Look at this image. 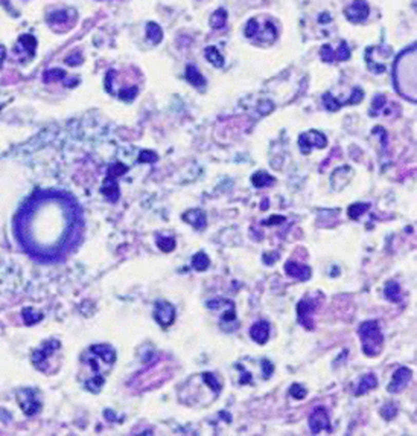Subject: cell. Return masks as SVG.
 Returning <instances> with one entry per match:
<instances>
[{"instance_id":"1","label":"cell","mask_w":417,"mask_h":436,"mask_svg":"<svg viewBox=\"0 0 417 436\" xmlns=\"http://www.w3.org/2000/svg\"><path fill=\"white\" fill-rule=\"evenodd\" d=\"M78 208L64 192L34 195L17 217V237L31 257L53 261L72 244Z\"/></svg>"},{"instance_id":"2","label":"cell","mask_w":417,"mask_h":436,"mask_svg":"<svg viewBox=\"0 0 417 436\" xmlns=\"http://www.w3.org/2000/svg\"><path fill=\"white\" fill-rule=\"evenodd\" d=\"M416 44L404 49L393 64V84L396 92L411 101L416 102Z\"/></svg>"},{"instance_id":"3","label":"cell","mask_w":417,"mask_h":436,"mask_svg":"<svg viewBox=\"0 0 417 436\" xmlns=\"http://www.w3.org/2000/svg\"><path fill=\"white\" fill-rule=\"evenodd\" d=\"M358 334L361 339V348L367 357H376L384 348V336L379 328L377 320L363 322L358 328Z\"/></svg>"},{"instance_id":"4","label":"cell","mask_w":417,"mask_h":436,"mask_svg":"<svg viewBox=\"0 0 417 436\" xmlns=\"http://www.w3.org/2000/svg\"><path fill=\"white\" fill-rule=\"evenodd\" d=\"M244 35L254 42H262V43L271 44L277 40V29L271 22H263L260 26L259 19H250L245 25Z\"/></svg>"},{"instance_id":"5","label":"cell","mask_w":417,"mask_h":436,"mask_svg":"<svg viewBox=\"0 0 417 436\" xmlns=\"http://www.w3.org/2000/svg\"><path fill=\"white\" fill-rule=\"evenodd\" d=\"M391 55V49L385 47V46H370L366 49L364 53V60L367 63V67L373 72V74H384L387 69L385 60H388Z\"/></svg>"},{"instance_id":"6","label":"cell","mask_w":417,"mask_h":436,"mask_svg":"<svg viewBox=\"0 0 417 436\" xmlns=\"http://www.w3.org/2000/svg\"><path fill=\"white\" fill-rule=\"evenodd\" d=\"M15 396L18 401V406L26 415L32 416L42 410V398H40L39 391L31 389V388H23L15 392Z\"/></svg>"},{"instance_id":"7","label":"cell","mask_w":417,"mask_h":436,"mask_svg":"<svg viewBox=\"0 0 417 436\" xmlns=\"http://www.w3.org/2000/svg\"><path fill=\"white\" fill-rule=\"evenodd\" d=\"M317 308H318V299L311 298V296L300 299V302L297 305V320L308 331H312L315 328V322H314L312 316H314Z\"/></svg>"},{"instance_id":"8","label":"cell","mask_w":417,"mask_h":436,"mask_svg":"<svg viewBox=\"0 0 417 436\" xmlns=\"http://www.w3.org/2000/svg\"><path fill=\"white\" fill-rule=\"evenodd\" d=\"M326 145H328V137H326L323 133H320V131L311 130L298 136V148H300V151H301L303 154H306V156L311 153V150H312L314 147L318 148V150H321V148H325Z\"/></svg>"},{"instance_id":"9","label":"cell","mask_w":417,"mask_h":436,"mask_svg":"<svg viewBox=\"0 0 417 436\" xmlns=\"http://www.w3.org/2000/svg\"><path fill=\"white\" fill-rule=\"evenodd\" d=\"M309 429L312 433H320L321 430L331 432L329 412L325 406H317L309 415Z\"/></svg>"},{"instance_id":"10","label":"cell","mask_w":417,"mask_h":436,"mask_svg":"<svg viewBox=\"0 0 417 436\" xmlns=\"http://www.w3.org/2000/svg\"><path fill=\"white\" fill-rule=\"evenodd\" d=\"M60 342L58 340H47L42 345V348H39L32 354V363L35 365V368H39L40 371L46 372V366L49 363V358L52 357V354L60 349Z\"/></svg>"},{"instance_id":"11","label":"cell","mask_w":417,"mask_h":436,"mask_svg":"<svg viewBox=\"0 0 417 436\" xmlns=\"http://www.w3.org/2000/svg\"><path fill=\"white\" fill-rule=\"evenodd\" d=\"M35 47H37V40L34 35H22L14 47V53L18 58V61H28L35 55Z\"/></svg>"},{"instance_id":"12","label":"cell","mask_w":417,"mask_h":436,"mask_svg":"<svg viewBox=\"0 0 417 436\" xmlns=\"http://www.w3.org/2000/svg\"><path fill=\"white\" fill-rule=\"evenodd\" d=\"M154 319L162 328H169L175 320V308L167 301H157L154 305Z\"/></svg>"},{"instance_id":"13","label":"cell","mask_w":417,"mask_h":436,"mask_svg":"<svg viewBox=\"0 0 417 436\" xmlns=\"http://www.w3.org/2000/svg\"><path fill=\"white\" fill-rule=\"evenodd\" d=\"M369 14H370V8L367 2H353L344 8V15L352 23H361L367 20Z\"/></svg>"},{"instance_id":"14","label":"cell","mask_w":417,"mask_h":436,"mask_svg":"<svg viewBox=\"0 0 417 436\" xmlns=\"http://www.w3.org/2000/svg\"><path fill=\"white\" fill-rule=\"evenodd\" d=\"M411 378H413V371L405 368V366H402V368L394 371V374L391 377V383L387 386V391L390 393L401 392V391H404L408 386Z\"/></svg>"},{"instance_id":"15","label":"cell","mask_w":417,"mask_h":436,"mask_svg":"<svg viewBox=\"0 0 417 436\" xmlns=\"http://www.w3.org/2000/svg\"><path fill=\"white\" fill-rule=\"evenodd\" d=\"M285 273L288 276L294 278V279H297V281H309L311 276H312L311 267L295 261H287V264H285Z\"/></svg>"},{"instance_id":"16","label":"cell","mask_w":417,"mask_h":436,"mask_svg":"<svg viewBox=\"0 0 417 436\" xmlns=\"http://www.w3.org/2000/svg\"><path fill=\"white\" fill-rule=\"evenodd\" d=\"M181 220H183L184 223L191 224V226H192L194 229H197V230H203V229L206 227V224H207L206 212H204L203 209H198V208L186 211V212L181 215Z\"/></svg>"},{"instance_id":"17","label":"cell","mask_w":417,"mask_h":436,"mask_svg":"<svg viewBox=\"0 0 417 436\" xmlns=\"http://www.w3.org/2000/svg\"><path fill=\"white\" fill-rule=\"evenodd\" d=\"M250 337L259 345H265L270 339V323L267 320H259L250 328Z\"/></svg>"},{"instance_id":"18","label":"cell","mask_w":417,"mask_h":436,"mask_svg":"<svg viewBox=\"0 0 417 436\" xmlns=\"http://www.w3.org/2000/svg\"><path fill=\"white\" fill-rule=\"evenodd\" d=\"M72 17L77 19V14L72 12V9H61V11H53L49 14L47 20H49V25L55 29L56 25H64V23H69V26L72 28L73 25L70 23L72 22Z\"/></svg>"},{"instance_id":"19","label":"cell","mask_w":417,"mask_h":436,"mask_svg":"<svg viewBox=\"0 0 417 436\" xmlns=\"http://www.w3.org/2000/svg\"><path fill=\"white\" fill-rule=\"evenodd\" d=\"M101 192L104 194V197L111 202V203H116L119 200V195H121V189H119V185L116 181V178L113 177H108L104 180V185L101 188Z\"/></svg>"},{"instance_id":"20","label":"cell","mask_w":417,"mask_h":436,"mask_svg":"<svg viewBox=\"0 0 417 436\" xmlns=\"http://www.w3.org/2000/svg\"><path fill=\"white\" fill-rule=\"evenodd\" d=\"M186 80L194 86V87H204L206 86V78L203 77V74L198 70L197 66L194 64H187L186 66V74H184Z\"/></svg>"},{"instance_id":"21","label":"cell","mask_w":417,"mask_h":436,"mask_svg":"<svg viewBox=\"0 0 417 436\" xmlns=\"http://www.w3.org/2000/svg\"><path fill=\"white\" fill-rule=\"evenodd\" d=\"M376 386H377V378H376L375 374H367V375L361 377V380L358 382L356 389H355V392L353 393H355L356 396H361V395L367 393L369 391L375 389Z\"/></svg>"},{"instance_id":"22","label":"cell","mask_w":417,"mask_h":436,"mask_svg":"<svg viewBox=\"0 0 417 436\" xmlns=\"http://www.w3.org/2000/svg\"><path fill=\"white\" fill-rule=\"evenodd\" d=\"M204 55H206V58H207V61L213 66V67H216V69H221V67H224V57L221 55V52L215 47V46H207L206 49H204Z\"/></svg>"},{"instance_id":"23","label":"cell","mask_w":417,"mask_h":436,"mask_svg":"<svg viewBox=\"0 0 417 436\" xmlns=\"http://www.w3.org/2000/svg\"><path fill=\"white\" fill-rule=\"evenodd\" d=\"M251 183L254 188H265V186H273L276 183V178L267 171H257L256 174L251 175Z\"/></svg>"},{"instance_id":"24","label":"cell","mask_w":417,"mask_h":436,"mask_svg":"<svg viewBox=\"0 0 417 436\" xmlns=\"http://www.w3.org/2000/svg\"><path fill=\"white\" fill-rule=\"evenodd\" d=\"M146 39L153 44H159L163 40V31L156 22L146 23Z\"/></svg>"},{"instance_id":"25","label":"cell","mask_w":417,"mask_h":436,"mask_svg":"<svg viewBox=\"0 0 417 436\" xmlns=\"http://www.w3.org/2000/svg\"><path fill=\"white\" fill-rule=\"evenodd\" d=\"M227 17H229V14H227V11L224 8L216 9L210 15V26L213 29H222L225 26V23H227Z\"/></svg>"},{"instance_id":"26","label":"cell","mask_w":417,"mask_h":436,"mask_svg":"<svg viewBox=\"0 0 417 436\" xmlns=\"http://www.w3.org/2000/svg\"><path fill=\"white\" fill-rule=\"evenodd\" d=\"M385 298L391 302H399L401 301V287L396 281H390L385 285V292H384Z\"/></svg>"},{"instance_id":"27","label":"cell","mask_w":417,"mask_h":436,"mask_svg":"<svg viewBox=\"0 0 417 436\" xmlns=\"http://www.w3.org/2000/svg\"><path fill=\"white\" fill-rule=\"evenodd\" d=\"M156 244L157 247L165 252V253H169L175 249V240L172 237H163V235H157L156 237Z\"/></svg>"},{"instance_id":"28","label":"cell","mask_w":417,"mask_h":436,"mask_svg":"<svg viewBox=\"0 0 417 436\" xmlns=\"http://www.w3.org/2000/svg\"><path fill=\"white\" fill-rule=\"evenodd\" d=\"M208 265H210V260H208V257L204 252H198V253L194 255V258H192V267H194L195 270L204 271V270H207Z\"/></svg>"},{"instance_id":"29","label":"cell","mask_w":417,"mask_h":436,"mask_svg":"<svg viewBox=\"0 0 417 436\" xmlns=\"http://www.w3.org/2000/svg\"><path fill=\"white\" fill-rule=\"evenodd\" d=\"M369 208H370L369 203H353V205L349 206L347 215H349V218H352V220H358L364 212L369 211Z\"/></svg>"},{"instance_id":"30","label":"cell","mask_w":417,"mask_h":436,"mask_svg":"<svg viewBox=\"0 0 417 436\" xmlns=\"http://www.w3.org/2000/svg\"><path fill=\"white\" fill-rule=\"evenodd\" d=\"M323 104H325L326 110H329V112H336V110H339V108L344 105L343 102H339L336 98L332 96L331 92H328V93L323 95Z\"/></svg>"},{"instance_id":"31","label":"cell","mask_w":417,"mask_h":436,"mask_svg":"<svg viewBox=\"0 0 417 436\" xmlns=\"http://www.w3.org/2000/svg\"><path fill=\"white\" fill-rule=\"evenodd\" d=\"M43 319V314L42 313H37V311H34L32 308H25L23 310V320H25V323L26 325H35L37 322H40Z\"/></svg>"},{"instance_id":"32","label":"cell","mask_w":417,"mask_h":436,"mask_svg":"<svg viewBox=\"0 0 417 436\" xmlns=\"http://www.w3.org/2000/svg\"><path fill=\"white\" fill-rule=\"evenodd\" d=\"M64 77H66L64 70H61V69H52V70H46V72H44L43 80H44L46 83H49V81H50V83H55V81H63Z\"/></svg>"},{"instance_id":"33","label":"cell","mask_w":417,"mask_h":436,"mask_svg":"<svg viewBox=\"0 0 417 436\" xmlns=\"http://www.w3.org/2000/svg\"><path fill=\"white\" fill-rule=\"evenodd\" d=\"M137 93H139V88L136 87V86H129V87L122 88V90L118 93V98L122 99V101H125V102H131V101L136 99Z\"/></svg>"},{"instance_id":"34","label":"cell","mask_w":417,"mask_h":436,"mask_svg":"<svg viewBox=\"0 0 417 436\" xmlns=\"http://www.w3.org/2000/svg\"><path fill=\"white\" fill-rule=\"evenodd\" d=\"M350 58V49L346 42H341L338 49L335 50V61H347Z\"/></svg>"},{"instance_id":"35","label":"cell","mask_w":417,"mask_h":436,"mask_svg":"<svg viewBox=\"0 0 417 436\" xmlns=\"http://www.w3.org/2000/svg\"><path fill=\"white\" fill-rule=\"evenodd\" d=\"M128 171V167L126 165H124V164H119V162H116V164H113L110 168H108V171H107V175L108 177H113V178H118L119 175H124Z\"/></svg>"},{"instance_id":"36","label":"cell","mask_w":417,"mask_h":436,"mask_svg":"<svg viewBox=\"0 0 417 436\" xmlns=\"http://www.w3.org/2000/svg\"><path fill=\"white\" fill-rule=\"evenodd\" d=\"M157 159H159L157 153L151 151V150H145L139 154V162H142V164L143 162L145 164H154V162H157Z\"/></svg>"},{"instance_id":"37","label":"cell","mask_w":417,"mask_h":436,"mask_svg":"<svg viewBox=\"0 0 417 436\" xmlns=\"http://www.w3.org/2000/svg\"><path fill=\"white\" fill-rule=\"evenodd\" d=\"M396 413H397V407H396L394 404H391V403L385 404V406L381 409V416H382L384 420H393V418L396 416Z\"/></svg>"},{"instance_id":"38","label":"cell","mask_w":417,"mask_h":436,"mask_svg":"<svg viewBox=\"0 0 417 436\" xmlns=\"http://www.w3.org/2000/svg\"><path fill=\"white\" fill-rule=\"evenodd\" d=\"M320 57L325 63H334L335 61V50L329 46V44H325L320 50Z\"/></svg>"},{"instance_id":"39","label":"cell","mask_w":417,"mask_h":436,"mask_svg":"<svg viewBox=\"0 0 417 436\" xmlns=\"http://www.w3.org/2000/svg\"><path fill=\"white\" fill-rule=\"evenodd\" d=\"M290 395H291L292 398H295V399H303V398L308 395V391H306L301 385L294 383L291 388H290Z\"/></svg>"},{"instance_id":"40","label":"cell","mask_w":417,"mask_h":436,"mask_svg":"<svg viewBox=\"0 0 417 436\" xmlns=\"http://www.w3.org/2000/svg\"><path fill=\"white\" fill-rule=\"evenodd\" d=\"M387 104V99L384 95H376L373 102H372V110H370V115H377L381 108H384V105Z\"/></svg>"},{"instance_id":"41","label":"cell","mask_w":417,"mask_h":436,"mask_svg":"<svg viewBox=\"0 0 417 436\" xmlns=\"http://www.w3.org/2000/svg\"><path fill=\"white\" fill-rule=\"evenodd\" d=\"M260 368H262V377L263 378H270L271 375H273V372H274V366H273V363L270 361V360H267V358H262L260 360Z\"/></svg>"},{"instance_id":"42","label":"cell","mask_w":417,"mask_h":436,"mask_svg":"<svg viewBox=\"0 0 417 436\" xmlns=\"http://www.w3.org/2000/svg\"><path fill=\"white\" fill-rule=\"evenodd\" d=\"M363 96H364V92L359 87H355L352 90V95H350V99L346 102V104H358L363 101Z\"/></svg>"},{"instance_id":"43","label":"cell","mask_w":417,"mask_h":436,"mask_svg":"<svg viewBox=\"0 0 417 436\" xmlns=\"http://www.w3.org/2000/svg\"><path fill=\"white\" fill-rule=\"evenodd\" d=\"M5 53H6L5 47H3V46H0V66H2V63H3V60H5Z\"/></svg>"}]
</instances>
